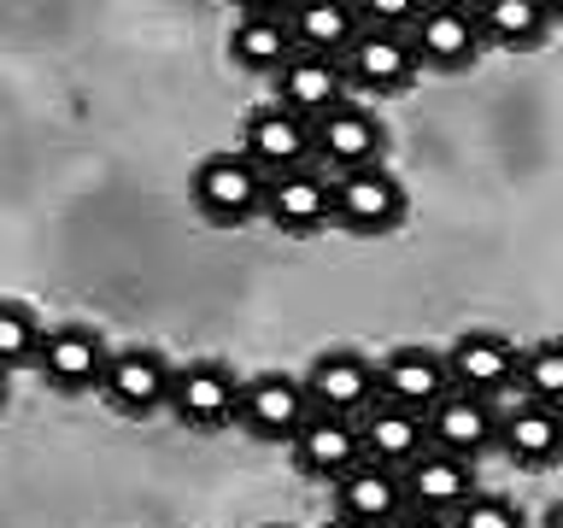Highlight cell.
<instances>
[{
  "mask_svg": "<svg viewBox=\"0 0 563 528\" xmlns=\"http://www.w3.org/2000/svg\"><path fill=\"white\" fill-rule=\"evenodd\" d=\"M399 482H405V505L434 510V517H452V510L482 487L475 482V458H457V452H440V447H422L411 464L399 470Z\"/></svg>",
  "mask_w": 563,
  "mask_h": 528,
  "instance_id": "17",
  "label": "cell"
},
{
  "mask_svg": "<svg viewBox=\"0 0 563 528\" xmlns=\"http://www.w3.org/2000/svg\"><path fill=\"white\" fill-rule=\"evenodd\" d=\"M235 12H264V18H288L294 0H229Z\"/></svg>",
  "mask_w": 563,
  "mask_h": 528,
  "instance_id": "30",
  "label": "cell"
},
{
  "mask_svg": "<svg viewBox=\"0 0 563 528\" xmlns=\"http://www.w3.org/2000/svg\"><path fill=\"white\" fill-rule=\"evenodd\" d=\"M422 7H429V0H352V12H358L364 30H411Z\"/></svg>",
  "mask_w": 563,
  "mask_h": 528,
  "instance_id": "28",
  "label": "cell"
},
{
  "mask_svg": "<svg viewBox=\"0 0 563 528\" xmlns=\"http://www.w3.org/2000/svg\"><path fill=\"white\" fill-rule=\"evenodd\" d=\"M517 352L522 346L499 329H464L446 346V376H452V387H464V394L499 399L505 387L517 382Z\"/></svg>",
  "mask_w": 563,
  "mask_h": 528,
  "instance_id": "13",
  "label": "cell"
},
{
  "mask_svg": "<svg viewBox=\"0 0 563 528\" xmlns=\"http://www.w3.org/2000/svg\"><path fill=\"white\" fill-rule=\"evenodd\" d=\"M294 464L306 482H323L334 487L352 464H364V447H358V417H334V411H311L306 422L294 429L288 440Z\"/></svg>",
  "mask_w": 563,
  "mask_h": 528,
  "instance_id": "10",
  "label": "cell"
},
{
  "mask_svg": "<svg viewBox=\"0 0 563 528\" xmlns=\"http://www.w3.org/2000/svg\"><path fill=\"white\" fill-rule=\"evenodd\" d=\"M405 510V482L399 470L387 464H352L341 482H334V517L341 522H358V528H387Z\"/></svg>",
  "mask_w": 563,
  "mask_h": 528,
  "instance_id": "21",
  "label": "cell"
},
{
  "mask_svg": "<svg viewBox=\"0 0 563 528\" xmlns=\"http://www.w3.org/2000/svg\"><path fill=\"white\" fill-rule=\"evenodd\" d=\"M358 447L369 464H387V470H405L411 458L429 447V429H422V411L411 405H394V399H369L358 411Z\"/></svg>",
  "mask_w": 563,
  "mask_h": 528,
  "instance_id": "18",
  "label": "cell"
},
{
  "mask_svg": "<svg viewBox=\"0 0 563 528\" xmlns=\"http://www.w3.org/2000/svg\"><path fill=\"white\" fill-rule=\"evenodd\" d=\"M170 359L158 346H123L106 359V376H100V394L112 399L118 417H158L170 399Z\"/></svg>",
  "mask_w": 563,
  "mask_h": 528,
  "instance_id": "7",
  "label": "cell"
},
{
  "mask_svg": "<svg viewBox=\"0 0 563 528\" xmlns=\"http://www.w3.org/2000/svg\"><path fill=\"white\" fill-rule=\"evenodd\" d=\"M517 387L522 399L534 405H552V411H563V341H534L517 352Z\"/></svg>",
  "mask_w": 563,
  "mask_h": 528,
  "instance_id": "25",
  "label": "cell"
},
{
  "mask_svg": "<svg viewBox=\"0 0 563 528\" xmlns=\"http://www.w3.org/2000/svg\"><path fill=\"white\" fill-rule=\"evenodd\" d=\"M106 359H112V346H106V334L88 329V323L42 329V346H35V370H42L59 394H88V387H100Z\"/></svg>",
  "mask_w": 563,
  "mask_h": 528,
  "instance_id": "9",
  "label": "cell"
},
{
  "mask_svg": "<svg viewBox=\"0 0 563 528\" xmlns=\"http://www.w3.org/2000/svg\"><path fill=\"white\" fill-rule=\"evenodd\" d=\"M329 200H334V229H346V235H358V241L394 235L405 223V188H399V176L382 170V165L329 176Z\"/></svg>",
  "mask_w": 563,
  "mask_h": 528,
  "instance_id": "1",
  "label": "cell"
},
{
  "mask_svg": "<svg viewBox=\"0 0 563 528\" xmlns=\"http://www.w3.org/2000/svg\"><path fill=\"white\" fill-rule=\"evenodd\" d=\"M341 70H346L352 88H364V95H405V88L422 77L405 30H358V42L341 53Z\"/></svg>",
  "mask_w": 563,
  "mask_h": 528,
  "instance_id": "12",
  "label": "cell"
},
{
  "mask_svg": "<svg viewBox=\"0 0 563 528\" xmlns=\"http://www.w3.org/2000/svg\"><path fill=\"white\" fill-rule=\"evenodd\" d=\"M545 528H563V499H558L552 510H545Z\"/></svg>",
  "mask_w": 563,
  "mask_h": 528,
  "instance_id": "32",
  "label": "cell"
},
{
  "mask_svg": "<svg viewBox=\"0 0 563 528\" xmlns=\"http://www.w3.org/2000/svg\"><path fill=\"white\" fill-rule=\"evenodd\" d=\"M194 206H200V218L218 223V229L253 223L258 206H264V170L246 153H211V158H200V170H194Z\"/></svg>",
  "mask_w": 563,
  "mask_h": 528,
  "instance_id": "3",
  "label": "cell"
},
{
  "mask_svg": "<svg viewBox=\"0 0 563 528\" xmlns=\"http://www.w3.org/2000/svg\"><path fill=\"white\" fill-rule=\"evenodd\" d=\"M235 399H241V382L229 376L218 359H188L170 370V399L165 411L194 435H218L235 422Z\"/></svg>",
  "mask_w": 563,
  "mask_h": 528,
  "instance_id": "4",
  "label": "cell"
},
{
  "mask_svg": "<svg viewBox=\"0 0 563 528\" xmlns=\"http://www.w3.org/2000/svg\"><path fill=\"white\" fill-rule=\"evenodd\" d=\"M311 417V399H306V382L299 376H282V370H264V376H246L241 382V399H235V422L253 440H271V447H288L294 429Z\"/></svg>",
  "mask_w": 563,
  "mask_h": 528,
  "instance_id": "6",
  "label": "cell"
},
{
  "mask_svg": "<svg viewBox=\"0 0 563 528\" xmlns=\"http://www.w3.org/2000/svg\"><path fill=\"white\" fill-rule=\"evenodd\" d=\"M475 24H482L487 47L534 53L545 35H552V12H545V0H482V7H475Z\"/></svg>",
  "mask_w": 563,
  "mask_h": 528,
  "instance_id": "24",
  "label": "cell"
},
{
  "mask_svg": "<svg viewBox=\"0 0 563 528\" xmlns=\"http://www.w3.org/2000/svg\"><path fill=\"white\" fill-rule=\"evenodd\" d=\"M446 522H452V528H528L522 510H517V499H505V493H487V487H475Z\"/></svg>",
  "mask_w": 563,
  "mask_h": 528,
  "instance_id": "27",
  "label": "cell"
},
{
  "mask_svg": "<svg viewBox=\"0 0 563 528\" xmlns=\"http://www.w3.org/2000/svg\"><path fill=\"white\" fill-rule=\"evenodd\" d=\"M264 223H276L282 235H323L334 223V200H329V170L317 165H294V170H271L264 176Z\"/></svg>",
  "mask_w": 563,
  "mask_h": 528,
  "instance_id": "5",
  "label": "cell"
},
{
  "mask_svg": "<svg viewBox=\"0 0 563 528\" xmlns=\"http://www.w3.org/2000/svg\"><path fill=\"white\" fill-rule=\"evenodd\" d=\"M35 346H42V323H35L30 306L18 299H0V370H30L35 364Z\"/></svg>",
  "mask_w": 563,
  "mask_h": 528,
  "instance_id": "26",
  "label": "cell"
},
{
  "mask_svg": "<svg viewBox=\"0 0 563 528\" xmlns=\"http://www.w3.org/2000/svg\"><path fill=\"white\" fill-rule=\"evenodd\" d=\"M294 30L288 18H264V12H235V30H229V59L253 77H276L282 65L294 59Z\"/></svg>",
  "mask_w": 563,
  "mask_h": 528,
  "instance_id": "23",
  "label": "cell"
},
{
  "mask_svg": "<svg viewBox=\"0 0 563 528\" xmlns=\"http://www.w3.org/2000/svg\"><path fill=\"white\" fill-rule=\"evenodd\" d=\"M299 382H306L311 411L358 417L364 405L376 399V359H364V352H352V346H334L323 359H311V370Z\"/></svg>",
  "mask_w": 563,
  "mask_h": 528,
  "instance_id": "15",
  "label": "cell"
},
{
  "mask_svg": "<svg viewBox=\"0 0 563 528\" xmlns=\"http://www.w3.org/2000/svg\"><path fill=\"white\" fill-rule=\"evenodd\" d=\"M545 12H552V30L563 24V0H545Z\"/></svg>",
  "mask_w": 563,
  "mask_h": 528,
  "instance_id": "33",
  "label": "cell"
},
{
  "mask_svg": "<svg viewBox=\"0 0 563 528\" xmlns=\"http://www.w3.org/2000/svg\"><path fill=\"white\" fill-rule=\"evenodd\" d=\"M323 528H358V522H341V517H334V522H323Z\"/></svg>",
  "mask_w": 563,
  "mask_h": 528,
  "instance_id": "35",
  "label": "cell"
},
{
  "mask_svg": "<svg viewBox=\"0 0 563 528\" xmlns=\"http://www.w3.org/2000/svg\"><path fill=\"white\" fill-rule=\"evenodd\" d=\"M241 153L271 176V170H294V165H311V118L288 112L282 100H264L246 112V130H241Z\"/></svg>",
  "mask_w": 563,
  "mask_h": 528,
  "instance_id": "16",
  "label": "cell"
},
{
  "mask_svg": "<svg viewBox=\"0 0 563 528\" xmlns=\"http://www.w3.org/2000/svg\"><path fill=\"white\" fill-rule=\"evenodd\" d=\"M405 42H411L422 70H470L487 53L482 24H475V12H464V7H422L417 24L405 30Z\"/></svg>",
  "mask_w": 563,
  "mask_h": 528,
  "instance_id": "11",
  "label": "cell"
},
{
  "mask_svg": "<svg viewBox=\"0 0 563 528\" xmlns=\"http://www.w3.org/2000/svg\"><path fill=\"white\" fill-rule=\"evenodd\" d=\"M387 153V130L376 123V112L358 100H341L334 112L311 118V165L341 176V170H369Z\"/></svg>",
  "mask_w": 563,
  "mask_h": 528,
  "instance_id": "2",
  "label": "cell"
},
{
  "mask_svg": "<svg viewBox=\"0 0 563 528\" xmlns=\"http://www.w3.org/2000/svg\"><path fill=\"white\" fill-rule=\"evenodd\" d=\"M271 82H276V100L299 118H323L341 100H352V82H346L341 59H323V53H294Z\"/></svg>",
  "mask_w": 563,
  "mask_h": 528,
  "instance_id": "20",
  "label": "cell"
},
{
  "mask_svg": "<svg viewBox=\"0 0 563 528\" xmlns=\"http://www.w3.org/2000/svg\"><path fill=\"white\" fill-rule=\"evenodd\" d=\"M387 528H452V522H446V517H434V510H417V505H405V510H399V517L387 522Z\"/></svg>",
  "mask_w": 563,
  "mask_h": 528,
  "instance_id": "29",
  "label": "cell"
},
{
  "mask_svg": "<svg viewBox=\"0 0 563 528\" xmlns=\"http://www.w3.org/2000/svg\"><path fill=\"white\" fill-rule=\"evenodd\" d=\"M452 387L446 376V352L434 346H394L387 359H376V394L394 405H411V411H429V405Z\"/></svg>",
  "mask_w": 563,
  "mask_h": 528,
  "instance_id": "19",
  "label": "cell"
},
{
  "mask_svg": "<svg viewBox=\"0 0 563 528\" xmlns=\"http://www.w3.org/2000/svg\"><path fill=\"white\" fill-rule=\"evenodd\" d=\"M422 429H429V447H440V452L482 458V452H493V440H499V399L446 387V394L422 411Z\"/></svg>",
  "mask_w": 563,
  "mask_h": 528,
  "instance_id": "8",
  "label": "cell"
},
{
  "mask_svg": "<svg viewBox=\"0 0 563 528\" xmlns=\"http://www.w3.org/2000/svg\"><path fill=\"white\" fill-rule=\"evenodd\" d=\"M493 452H505L517 470H534V475L563 464V411L534 405V399L499 405V440H493Z\"/></svg>",
  "mask_w": 563,
  "mask_h": 528,
  "instance_id": "14",
  "label": "cell"
},
{
  "mask_svg": "<svg viewBox=\"0 0 563 528\" xmlns=\"http://www.w3.org/2000/svg\"><path fill=\"white\" fill-rule=\"evenodd\" d=\"M271 528H288V522H271Z\"/></svg>",
  "mask_w": 563,
  "mask_h": 528,
  "instance_id": "36",
  "label": "cell"
},
{
  "mask_svg": "<svg viewBox=\"0 0 563 528\" xmlns=\"http://www.w3.org/2000/svg\"><path fill=\"white\" fill-rule=\"evenodd\" d=\"M0 405H7V370H0Z\"/></svg>",
  "mask_w": 563,
  "mask_h": 528,
  "instance_id": "34",
  "label": "cell"
},
{
  "mask_svg": "<svg viewBox=\"0 0 563 528\" xmlns=\"http://www.w3.org/2000/svg\"><path fill=\"white\" fill-rule=\"evenodd\" d=\"M429 7H464V12H475L482 0H429Z\"/></svg>",
  "mask_w": 563,
  "mask_h": 528,
  "instance_id": "31",
  "label": "cell"
},
{
  "mask_svg": "<svg viewBox=\"0 0 563 528\" xmlns=\"http://www.w3.org/2000/svg\"><path fill=\"white\" fill-rule=\"evenodd\" d=\"M288 30H294V47H299V53L341 59V53L358 42L364 24H358V12H352V0H294Z\"/></svg>",
  "mask_w": 563,
  "mask_h": 528,
  "instance_id": "22",
  "label": "cell"
}]
</instances>
